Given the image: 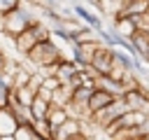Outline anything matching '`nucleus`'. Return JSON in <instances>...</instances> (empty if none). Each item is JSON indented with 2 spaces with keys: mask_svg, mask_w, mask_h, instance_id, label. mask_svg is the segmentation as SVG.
Listing matches in <instances>:
<instances>
[{
  "mask_svg": "<svg viewBox=\"0 0 149 140\" xmlns=\"http://www.w3.org/2000/svg\"><path fill=\"white\" fill-rule=\"evenodd\" d=\"M144 61H147V63H149V51H147V56H144Z\"/></svg>",
  "mask_w": 149,
  "mask_h": 140,
  "instance_id": "nucleus-22",
  "label": "nucleus"
},
{
  "mask_svg": "<svg viewBox=\"0 0 149 140\" xmlns=\"http://www.w3.org/2000/svg\"><path fill=\"white\" fill-rule=\"evenodd\" d=\"M42 82H44V77L40 75V72H33L30 75V79H28V89L37 96V91H40V86H42Z\"/></svg>",
  "mask_w": 149,
  "mask_h": 140,
  "instance_id": "nucleus-19",
  "label": "nucleus"
},
{
  "mask_svg": "<svg viewBox=\"0 0 149 140\" xmlns=\"http://www.w3.org/2000/svg\"><path fill=\"white\" fill-rule=\"evenodd\" d=\"M68 119H70V117H68V112H65L63 107H54V105H51V110H49V114H47V126H49V131L54 133V131L61 128Z\"/></svg>",
  "mask_w": 149,
  "mask_h": 140,
  "instance_id": "nucleus-15",
  "label": "nucleus"
},
{
  "mask_svg": "<svg viewBox=\"0 0 149 140\" xmlns=\"http://www.w3.org/2000/svg\"><path fill=\"white\" fill-rule=\"evenodd\" d=\"M149 12V0H126V7L119 16H128V19H137L142 14Z\"/></svg>",
  "mask_w": 149,
  "mask_h": 140,
  "instance_id": "nucleus-12",
  "label": "nucleus"
},
{
  "mask_svg": "<svg viewBox=\"0 0 149 140\" xmlns=\"http://www.w3.org/2000/svg\"><path fill=\"white\" fill-rule=\"evenodd\" d=\"M88 68L95 72V77H107V75L112 72V68H114L112 49H107V47H100V49L93 54V58H91V65H88Z\"/></svg>",
  "mask_w": 149,
  "mask_h": 140,
  "instance_id": "nucleus-6",
  "label": "nucleus"
},
{
  "mask_svg": "<svg viewBox=\"0 0 149 140\" xmlns=\"http://www.w3.org/2000/svg\"><path fill=\"white\" fill-rule=\"evenodd\" d=\"M70 9H72V16L74 19H79V21H84L86 23V28H91V30H102V19H100V14H93L86 5H79V2H70Z\"/></svg>",
  "mask_w": 149,
  "mask_h": 140,
  "instance_id": "nucleus-7",
  "label": "nucleus"
},
{
  "mask_svg": "<svg viewBox=\"0 0 149 140\" xmlns=\"http://www.w3.org/2000/svg\"><path fill=\"white\" fill-rule=\"evenodd\" d=\"M114 33L121 35V37H133L137 33L135 28V19H128V16H114Z\"/></svg>",
  "mask_w": 149,
  "mask_h": 140,
  "instance_id": "nucleus-13",
  "label": "nucleus"
},
{
  "mask_svg": "<svg viewBox=\"0 0 149 140\" xmlns=\"http://www.w3.org/2000/svg\"><path fill=\"white\" fill-rule=\"evenodd\" d=\"M9 96H12V82L5 75H0V110L9 105Z\"/></svg>",
  "mask_w": 149,
  "mask_h": 140,
  "instance_id": "nucleus-17",
  "label": "nucleus"
},
{
  "mask_svg": "<svg viewBox=\"0 0 149 140\" xmlns=\"http://www.w3.org/2000/svg\"><path fill=\"white\" fill-rule=\"evenodd\" d=\"M28 110H30V117H33V124H35V121H47V114H49L51 105H49L47 100H42L40 96H35Z\"/></svg>",
  "mask_w": 149,
  "mask_h": 140,
  "instance_id": "nucleus-14",
  "label": "nucleus"
},
{
  "mask_svg": "<svg viewBox=\"0 0 149 140\" xmlns=\"http://www.w3.org/2000/svg\"><path fill=\"white\" fill-rule=\"evenodd\" d=\"M121 100L126 103V107H128L130 112H144V114H149V93H147V89H144L142 84H140L137 89L126 91Z\"/></svg>",
  "mask_w": 149,
  "mask_h": 140,
  "instance_id": "nucleus-5",
  "label": "nucleus"
},
{
  "mask_svg": "<svg viewBox=\"0 0 149 140\" xmlns=\"http://www.w3.org/2000/svg\"><path fill=\"white\" fill-rule=\"evenodd\" d=\"M0 140H14V135H9V138H0Z\"/></svg>",
  "mask_w": 149,
  "mask_h": 140,
  "instance_id": "nucleus-21",
  "label": "nucleus"
},
{
  "mask_svg": "<svg viewBox=\"0 0 149 140\" xmlns=\"http://www.w3.org/2000/svg\"><path fill=\"white\" fill-rule=\"evenodd\" d=\"M77 75H79V68H77L70 58H63V61L56 65V79H58L61 84H72Z\"/></svg>",
  "mask_w": 149,
  "mask_h": 140,
  "instance_id": "nucleus-10",
  "label": "nucleus"
},
{
  "mask_svg": "<svg viewBox=\"0 0 149 140\" xmlns=\"http://www.w3.org/2000/svg\"><path fill=\"white\" fill-rule=\"evenodd\" d=\"M16 131H19V121L14 119V114L7 107H2L0 110V138H9Z\"/></svg>",
  "mask_w": 149,
  "mask_h": 140,
  "instance_id": "nucleus-11",
  "label": "nucleus"
},
{
  "mask_svg": "<svg viewBox=\"0 0 149 140\" xmlns=\"http://www.w3.org/2000/svg\"><path fill=\"white\" fill-rule=\"evenodd\" d=\"M7 61H9V58H7V54H5L2 49H0V72L5 70V65H7Z\"/></svg>",
  "mask_w": 149,
  "mask_h": 140,
  "instance_id": "nucleus-20",
  "label": "nucleus"
},
{
  "mask_svg": "<svg viewBox=\"0 0 149 140\" xmlns=\"http://www.w3.org/2000/svg\"><path fill=\"white\" fill-rule=\"evenodd\" d=\"M26 58L33 63V68L44 70V68L58 65V63L63 61V54H61V49L54 44V40H44V42H37V44L26 54Z\"/></svg>",
  "mask_w": 149,
  "mask_h": 140,
  "instance_id": "nucleus-2",
  "label": "nucleus"
},
{
  "mask_svg": "<svg viewBox=\"0 0 149 140\" xmlns=\"http://www.w3.org/2000/svg\"><path fill=\"white\" fill-rule=\"evenodd\" d=\"M44 40H51V28H47L42 21H37L26 33H21L19 37H14V47H16V51H21L26 56L37 42H44Z\"/></svg>",
  "mask_w": 149,
  "mask_h": 140,
  "instance_id": "nucleus-3",
  "label": "nucleus"
},
{
  "mask_svg": "<svg viewBox=\"0 0 149 140\" xmlns=\"http://www.w3.org/2000/svg\"><path fill=\"white\" fill-rule=\"evenodd\" d=\"M33 23H37V16L28 9V5H19L12 14H7L5 19H2V33L7 35V37H19L21 33H26Z\"/></svg>",
  "mask_w": 149,
  "mask_h": 140,
  "instance_id": "nucleus-1",
  "label": "nucleus"
},
{
  "mask_svg": "<svg viewBox=\"0 0 149 140\" xmlns=\"http://www.w3.org/2000/svg\"><path fill=\"white\" fill-rule=\"evenodd\" d=\"M79 133H84L81 121H77V119H68L61 128H56V131L51 133V140H72V138L79 135Z\"/></svg>",
  "mask_w": 149,
  "mask_h": 140,
  "instance_id": "nucleus-9",
  "label": "nucleus"
},
{
  "mask_svg": "<svg viewBox=\"0 0 149 140\" xmlns=\"http://www.w3.org/2000/svg\"><path fill=\"white\" fill-rule=\"evenodd\" d=\"M14 140H44V138L37 135V131L33 128V124H28V126H19V131L14 133Z\"/></svg>",
  "mask_w": 149,
  "mask_h": 140,
  "instance_id": "nucleus-16",
  "label": "nucleus"
},
{
  "mask_svg": "<svg viewBox=\"0 0 149 140\" xmlns=\"http://www.w3.org/2000/svg\"><path fill=\"white\" fill-rule=\"evenodd\" d=\"M19 5L21 2H16V0H0V19H5L7 14H12Z\"/></svg>",
  "mask_w": 149,
  "mask_h": 140,
  "instance_id": "nucleus-18",
  "label": "nucleus"
},
{
  "mask_svg": "<svg viewBox=\"0 0 149 140\" xmlns=\"http://www.w3.org/2000/svg\"><path fill=\"white\" fill-rule=\"evenodd\" d=\"M128 112V107H126V103L121 100V98H116L109 107H105V110H100V112H95L93 117H91V121L95 124V126H100V128H109L121 114H126Z\"/></svg>",
  "mask_w": 149,
  "mask_h": 140,
  "instance_id": "nucleus-4",
  "label": "nucleus"
},
{
  "mask_svg": "<svg viewBox=\"0 0 149 140\" xmlns=\"http://www.w3.org/2000/svg\"><path fill=\"white\" fill-rule=\"evenodd\" d=\"M116 98L114 96H109L107 91H102V89H93V93H91V98H88V114L93 117L95 112H100V110H105V107H109L112 103H114Z\"/></svg>",
  "mask_w": 149,
  "mask_h": 140,
  "instance_id": "nucleus-8",
  "label": "nucleus"
}]
</instances>
